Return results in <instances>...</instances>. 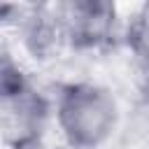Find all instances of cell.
Returning <instances> with one entry per match:
<instances>
[{"instance_id": "6da1fadb", "label": "cell", "mask_w": 149, "mask_h": 149, "mask_svg": "<svg viewBox=\"0 0 149 149\" xmlns=\"http://www.w3.org/2000/svg\"><path fill=\"white\" fill-rule=\"evenodd\" d=\"M54 121L72 149H100L119 126V105L109 88L95 81H68L58 88Z\"/></svg>"}, {"instance_id": "7a4b0ae2", "label": "cell", "mask_w": 149, "mask_h": 149, "mask_svg": "<svg viewBox=\"0 0 149 149\" xmlns=\"http://www.w3.org/2000/svg\"><path fill=\"white\" fill-rule=\"evenodd\" d=\"M51 102L28 81L0 91V142L9 149H37L49 119Z\"/></svg>"}, {"instance_id": "3957f363", "label": "cell", "mask_w": 149, "mask_h": 149, "mask_svg": "<svg viewBox=\"0 0 149 149\" xmlns=\"http://www.w3.org/2000/svg\"><path fill=\"white\" fill-rule=\"evenodd\" d=\"M56 19L63 42L77 51H98L121 37V19L112 2L70 0L56 5Z\"/></svg>"}, {"instance_id": "277c9868", "label": "cell", "mask_w": 149, "mask_h": 149, "mask_svg": "<svg viewBox=\"0 0 149 149\" xmlns=\"http://www.w3.org/2000/svg\"><path fill=\"white\" fill-rule=\"evenodd\" d=\"M19 30H21L23 47L35 58H47L61 44H65L63 35H61L58 19H56V12H47V9H35L33 7L28 14H23L19 19Z\"/></svg>"}, {"instance_id": "5b68a950", "label": "cell", "mask_w": 149, "mask_h": 149, "mask_svg": "<svg viewBox=\"0 0 149 149\" xmlns=\"http://www.w3.org/2000/svg\"><path fill=\"white\" fill-rule=\"evenodd\" d=\"M133 49V72L140 98L149 105V47H130Z\"/></svg>"}, {"instance_id": "8992f818", "label": "cell", "mask_w": 149, "mask_h": 149, "mask_svg": "<svg viewBox=\"0 0 149 149\" xmlns=\"http://www.w3.org/2000/svg\"><path fill=\"white\" fill-rule=\"evenodd\" d=\"M128 44L130 47H149V5L140 9L135 21L128 30Z\"/></svg>"}]
</instances>
